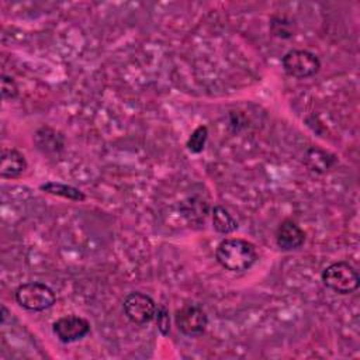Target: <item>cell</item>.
<instances>
[{
    "mask_svg": "<svg viewBox=\"0 0 360 360\" xmlns=\"http://www.w3.org/2000/svg\"><path fill=\"white\" fill-rule=\"evenodd\" d=\"M218 263L229 271H245L257 260V252L252 242L240 238L224 239L215 250Z\"/></svg>",
    "mask_w": 360,
    "mask_h": 360,
    "instance_id": "6da1fadb",
    "label": "cell"
},
{
    "mask_svg": "<svg viewBox=\"0 0 360 360\" xmlns=\"http://www.w3.org/2000/svg\"><path fill=\"white\" fill-rule=\"evenodd\" d=\"M323 284L336 294H352L359 288L357 270L347 262H335L322 271Z\"/></svg>",
    "mask_w": 360,
    "mask_h": 360,
    "instance_id": "7a4b0ae2",
    "label": "cell"
},
{
    "mask_svg": "<svg viewBox=\"0 0 360 360\" xmlns=\"http://www.w3.org/2000/svg\"><path fill=\"white\" fill-rule=\"evenodd\" d=\"M14 297L17 304L28 311H45L56 301V294L53 290L49 285L38 281H30L18 285Z\"/></svg>",
    "mask_w": 360,
    "mask_h": 360,
    "instance_id": "3957f363",
    "label": "cell"
},
{
    "mask_svg": "<svg viewBox=\"0 0 360 360\" xmlns=\"http://www.w3.org/2000/svg\"><path fill=\"white\" fill-rule=\"evenodd\" d=\"M284 72L295 79H307L321 69L319 58L307 49H291L281 58Z\"/></svg>",
    "mask_w": 360,
    "mask_h": 360,
    "instance_id": "277c9868",
    "label": "cell"
},
{
    "mask_svg": "<svg viewBox=\"0 0 360 360\" xmlns=\"http://www.w3.org/2000/svg\"><path fill=\"white\" fill-rule=\"evenodd\" d=\"M174 322L177 329L186 336H200L204 333L208 316L205 309L200 304H184L174 314Z\"/></svg>",
    "mask_w": 360,
    "mask_h": 360,
    "instance_id": "5b68a950",
    "label": "cell"
},
{
    "mask_svg": "<svg viewBox=\"0 0 360 360\" xmlns=\"http://www.w3.org/2000/svg\"><path fill=\"white\" fill-rule=\"evenodd\" d=\"M125 316L134 323H148L156 316V302L148 294L135 291L129 292L122 302Z\"/></svg>",
    "mask_w": 360,
    "mask_h": 360,
    "instance_id": "8992f818",
    "label": "cell"
},
{
    "mask_svg": "<svg viewBox=\"0 0 360 360\" xmlns=\"http://www.w3.org/2000/svg\"><path fill=\"white\" fill-rule=\"evenodd\" d=\"M52 330L62 343H73L90 332V322L79 315H66L53 322Z\"/></svg>",
    "mask_w": 360,
    "mask_h": 360,
    "instance_id": "52a82bcc",
    "label": "cell"
},
{
    "mask_svg": "<svg viewBox=\"0 0 360 360\" xmlns=\"http://www.w3.org/2000/svg\"><path fill=\"white\" fill-rule=\"evenodd\" d=\"M305 242V232L292 219H284L276 231V243L281 250L300 249Z\"/></svg>",
    "mask_w": 360,
    "mask_h": 360,
    "instance_id": "ba28073f",
    "label": "cell"
},
{
    "mask_svg": "<svg viewBox=\"0 0 360 360\" xmlns=\"http://www.w3.org/2000/svg\"><path fill=\"white\" fill-rule=\"evenodd\" d=\"M27 169V160L21 152L13 148L1 149L0 159V176L3 179H15L21 176Z\"/></svg>",
    "mask_w": 360,
    "mask_h": 360,
    "instance_id": "9c48e42d",
    "label": "cell"
},
{
    "mask_svg": "<svg viewBox=\"0 0 360 360\" xmlns=\"http://www.w3.org/2000/svg\"><path fill=\"white\" fill-rule=\"evenodd\" d=\"M39 190H42L44 193L52 194V195L72 200V201H83L86 198V195L82 190H79L75 186L65 184L60 181H46L39 186Z\"/></svg>",
    "mask_w": 360,
    "mask_h": 360,
    "instance_id": "30bf717a",
    "label": "cell"
},
{
    "mask_svg": "<svg viewBox=\"0 0 360 360\" xmlns=\"http://www.w3.org/2000/svg\"><path fill=\"white\" fill-rule=\"evenodd\" d=\"M212 226L217 232L222 235H228L238 228V222L226 208L221 205H215L212 208Z\"/></svg>",
    "mask_w": 360,
    "mask_h": 360,
    "instance_id": "8fae6325",
    "label": "cell"
},
{
    "mask_svg": "<svg viewBox=\"0 0 360 360\" xmlns=\"http://www.w3.org/2000/svg\"><path fill=\"white\" fill-rule=\"evenodd\" d=\"M207 138H208V128L205 125H198L188 136L186 146L191 153H200L205 146Z\"/></svg>",
    "mask_w": 360,
    "mask_h": 360,
    "instance_id": "7c38bea8",
    "label": "cell"
},
{
    "mask_svg": "<svg viewBox=\"0 0 360 360\" xmlns=\"http://www.w3.org/2000/svg\"><path fill=\"white\" fill-rule=\"evenodd\" d=\"M270 30H271L273 35L280 37V38H290V37L294 35L292 34L294 32L292 22L285 20V17H281V15H277V17L271 18Z\"/></svg>",
    "mask_w": 360,
    "mask_h": 360,
    "instance_id": "4fadbf2b",
    "label": "cell"
},
{
    "mask_svg": "<svg viewBox=\"0 0 360 360\" xmlns=\"http://www.w3.org/2000/svg\"><path fill=\"white\" fill-rule=\"evenodd\" d=\"M326 152L321 150V149H316V148H312L309 149L308 152V156H312V158H316V160H308L309 166L312 170H318V172H323L325 169H328L330 165H332V160L329 158H326Z\"/></svg>",
    "mask_w": 360,
    "mask_h": 360,
    "instance_id": "5bb4252c",
    "label": "cell"
},
{
    "mask_svg": "<svg viewBox=\"0 0 360 360\" xmlns=\"http://www.w3.org/2000/svg\"><path fill=\"white\" fill-rule=\"evenodd\" d=\"M18 94V87L15 84V82L13 80V77L3 75L1 76V96L6 100H13L15 98Z\"/></svg>",
    "mask_w": 360,
    "mask_h": 360,
    "instance_id": "9a60e30c",
    "label": "cell"
},
{
    "mask_svg": "<svg viewBox=\"0 0 360 360\" xmlns=\"http://www.w3.org/2000/svg\"><path fill=\"white\" fill-rule=\"evenodd\" d=\"M156 322H158V329L160 330L162 335H167L170 332V319H169V312L165 307H160L156 311Z\"/></svg>",
    "mask_w": 360,
    "mask_h": 360,
    "instance_id": "2e32d148",
    "label": "cell"
}]
</instances>
